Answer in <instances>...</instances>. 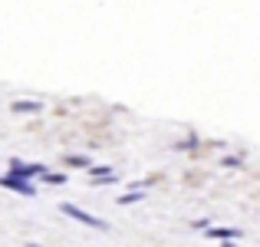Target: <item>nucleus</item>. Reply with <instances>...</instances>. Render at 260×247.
Wrapping results in <instances>:
<instances>
[{
    "mask_svg": "<svg viewBox=\"0 0 260 247\" xmlns=\"http://www.w3.org/2000/svg\"><path fill=\"white\" fill-rule=\"evenodd\" d=\"M43 165H30V162H20V159H10V175H17V178H37V175H43Z\"/></svg>",
    "mask_w": 260,
    "mask_h": 247,
    "instance_id": "7ed1b4c3",
    "label": "nucleus"
},
{
    "mask_svg": "<svg viewBox=\"0 0 260 247\" xmlns=\"http://www.w3.org/2000/svg\"><path fill=\"white\" fill-rule=\"evenodd\" d=\"M59 211H63L66 218H73V221L86 224V228H95V231H109V224L102 221V218H92V214H89V211L76 208V204H70V201H63V204H59Z\"/></svg>",
    "mask_w": 260,
    "mask_h": 247,
    "instance_id": "f257e3e1",
    "label": "nucleus"
},
{
    "mask_svg": "<svg viewBox=\"0 0 260 247\" xmlns=\"http://www.w3.org/2000/svg\"><path fill=\"white\" fill-rule=\"evenodd\" d=\"M43 178H46L50 184H63V181H66V178H63V175H56V171H43Z\"/></svg>",
    "mask_w": 260,
    "mask_h": 247,
    "instance_id": "1a4fd4ad",
    "label": "nucleus"
},
{
    "mask_svg": "<svg viewBox=\"0 0 260 247\" xmlns=\"http://www.w3.org/2000/svg\"><path fill=\"white\" fill-rule=\"evenodd\" d=\"M43 109V102H37V99H17L13 102V112H40Z\"/></svg>",
    "mask_w": 260,
    "mask_h": 247,
    "instance_id": "39448f33",
    "label": "nucleus"
},
{
    "mask_svg": "<svg viewBox=\"0 0 260 247\" xmlns=\"http://www.w3.org/2000/svg\"><path fill=\"white\" fill-rule=\"evenodd\" d=\"M89 175H92V178H102V181H109V178H112V168H106V165H89Z\"/></svg>",
    "mask_w": 260,
    "mask_h": 247,
    "instance_id": "423d86ee",
    "label": "nucleus"
},
{
    "mask_svg": "<svg viewBox=\"0 0 260 247\" xmlns=\"http://www.w3.org/2000/svg\"><path fill=\"white\" fill-rule=\"evenodd\" d=\"M66 165H70V168H89L92 162H89L86 155H70V159H66Z\"/></svg>",
    "mask_w": 260,
    "mask_h": 247,
    "instance_id": "0eeeda50",
    "label": "nucleus"
},
{
    "mask_svg": "<svg viewBox=\"0 0 260 247\" xmlns=\"http://www.w3.org/2000/svg\"><path fill=\"white\" fill-rule=\"evenodd\" d=\"M142 195H145V191H128V195H119V204H135V201H142Z\"/></svg>",
    "mask_w": 260,
    "mask_h": 247,
    "instance_id": "6e6552de",
    "label": "nucleus"
},
{
    "mask_svg": "<svg viewBox=\"0 0 260 247\" xmlns=\"http://www.w3.org/2000/svg\"><path fill=\"white\" fill-rule=\"evenodd\" d=\"M0 188L17 191V195H23V198H33V195H37V184H30L26 178H17V175H4V178H0Z\"/></svg>",
    "mask_w": 260,
    "mask_h": 247,
    "instance_id": "f03ea898",
    "label": "nucleus"
},
{
    "mask_svg": "<svg viewBox=\"0 0 260 247\" xmlns=\"http://www.w3.org/2000/svg\"><path fill=\"white\" fill-rule=\"evenodd\" d=\"M204 237H214V241L228 244V237H241V231H237V228H208V231H204Z\"/></svg>",
    "mask_w": 260,
    "mask_h": 247,
    "instance_id": "20e7f679",
    "label": "nucleus"
}]
</instances>
